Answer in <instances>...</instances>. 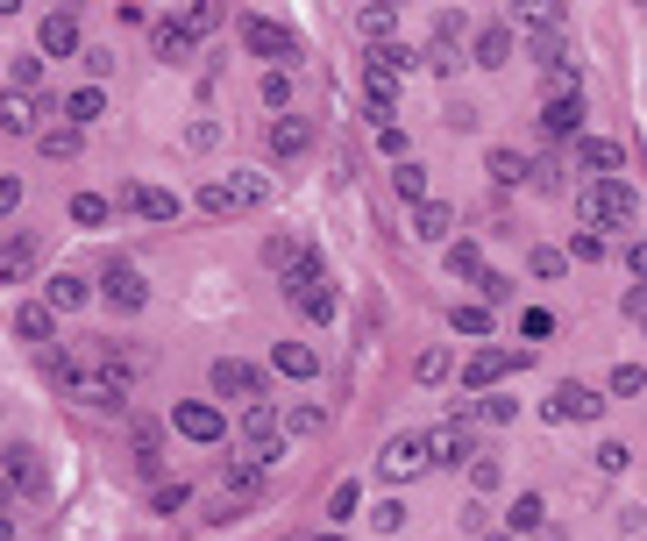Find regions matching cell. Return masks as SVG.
I'll return each mask as SVG.
<instances>
[{
	"instance_id": "1",
	"label": "cell",
	"mask_w": 647,
	"mask_h": 541,
	"mask_svg": "<svg viewBox=\"0 0 647 541\" xmlns=\"http://www.w3.org/2000/svg\"><path fill=\"white\" fill-rule=\"evenodd\" d=\"M577 214H583V229H591V235L634 229V221H640V192L626 186V178H591V186L577 192Z\"/></svg>"
},
{
	"instance_id": "2",
	"label": "cell",
	"mask_w": 647,
	"mask_h": 541,
	"mask_svg": "<svg viewBox=\"0 0 647 541\" xmlns=\"http://www.w3.org/2000/svg\"><path fill=\"white\" fill-rule=\"evenodd\" d=\"M235 428H243V456H257L264 471L270 463L285 456V413L270 399H257V406H243V420H235Z\"/></svg>"
},
{
	"instance_id": "3",
	"label": "cell",
	"mask_w": 647,
	"mask_h": 541,
	"mask_svg": "<svg viewBox=\"0 0 647 541\" xmlns=\"http://www.w3.org/2000/svg\"><path fill=\"white\" fill-rule=\"evenodd\" d=\"M243 51H249V57H264L270 71H285V65L299 57V36H292L285 22H264V14H249V22H243Z\"/></svg>"
},
{
	"instance_id": "4",
	"label": "cell",
	"mask_w": 647,
	"mask_h": 541,
	"mask_svg": "<svg viewBox=\"0 0 647 541\" xmlns=\"http://www.w3.org/2000/svg\"><path fill=\"white\" fill-rule=\"evenodd\" d=\"M221 499H228L235 514H243V506H257V499H264V463H257V456H228V463H221Z\"/></svg>"
},
{
	"instance_id": "5",
	"label": "cell",
	"mask_w": 647,
	"mask_h": 541,
	"mask_svg": "<svg viewBox=\"0 0 647 541\" xmlns=\"http://www.w3.org/2000/svg\"><path fill=\"white\" fill-rule=\"evenodd\" d=\"M427 463H434L427 434H391V442H384V456H378V471H384V477H420Z\"/></svg>"
},
{
	"instance_id": "6",
	"label": "cell",
	"mask_w": 647,
	"mask_h": 541,
	"mask_svg": "<svg viewBox=\"0 0 647 541\" xmlns=\"http://www.w3.org/2000/svg\"><path fill=\"white\" fill-rule=\"evenodd\" d=\"M214 393H221V399L257 406V399H264V371H257V364H243V356H221V364H214Z\"/></svg>"
},
{
	"instance_id": "7",
	"label": "cell",
	"mask_w": 647,
	"mask_h": 541,
	"mask_svg": "<svg viewBox=\"0 0 647 541\" xmlns=\"http://www.w3.org/2000/svg\"><path fill=\"white\" fill-rule=\"evenodd\" d=\"M540 413H548V420H598V413H605V399H598L591 385L562 378V385H555V393H548V406H540Z\"/></svg>"
},
{
	"instance_id": "8",
	"label": "cell",
	"mask_w": 647,
	"mask_h": 541,
	"mask_svg": "<svg viewBox=\"0 0 647 541\" xmlns=\"http://www.w3.org/2000/svg\"><path fill=\"white\" fill-rule=\"evenodd\" d=\"M285 292L299 299V313H306V321H335V307H342V299H335V278H327V270H313V278H292Z\"/></svg>"
},
{
	"instance_id": "9",
	"label": "cell",
	"mask_w": 647,
	"mask_h": 541,
	"mask_svg": "<svg viewBox=\"0 0 647 541\" xmlns=\"http://www.w3.org/2000/svg\"><path fill=\"white\" fill-rule=\"evenodd\" d=\"M171 428L186 434V442H221V434H228V420H221V406H207V399H186L171 413Z\"/></svg>"
},
{
	"instance_id": "10",
	"label": "cell",
	"mask_w": 647,
	"mask_h": 541,
	"mask_svg": "<svg viewBox=\"0 0 647 541\" xmlns=\"http://www.w3.org/2000/svg\"><path fill=\"white\" fill-rule=\"evenodd\" d=\"M364 71H370V93H399V79L413 71V51H399V43H378V51L364 57Z\"/></svg>"
},
{
	"instance_id": "11",
	"label": "cell",
	"mask_w": 647,
	"mask_h": 541,
	"mask_svg": "<svg viewBox=\"0 0 647 541\" xmlns=\"http://www.w3.org/2000/svg\"><path fill=\"white\" fill-rule=\"evenodd\" d=\"M100 292H108L122 313H135V307L149 299V285H143V270H135V264H122V257H114L108 270H100Z\"/></svg>"
},
{
	"instance_id": "12",
	"label": "cell",
	"mask_w": 647,
	"mask_h": 541,
	"mask_svg": "<svg viewBox=\"0 0 647 541\" xmlns=\"http://www.w3.org/2000/svg\"><path fill=\"white\" fill-rule=\"evenodd\" d=\"M513 364H520L513 350H491V342H484V350H477L470 364H462V393H491V385H499Z\"/></svg>"
},
{
	"instance_id": "13",
	"label": "cell",
	"mask_w": 647,
	"mask_h": 541,
	"mask_svg": "<svg viewBox=\"0 0 647 541\" xmlns=\"http://www.w3.org/2000/svg\"><path fill=\"white\" fill-rule=\"evenodd\" d=\"M577 164H583L591 178H620V172H626V150L612 143V135H577Z\"/></svg>"
},
{
	"instance_id": "14",
	"label": "cell",
	"mask_w": 647,
	"mask_h": 541,
	"mask_svg": "<svg viewBox=\"0 0 647 541\" xmlns=\"http://www.w3.org/2000/svg\"><path fill=\"white\" fill-rule=\"evenodd\" d=\"M427 449H434V463H477V434H470V420H442V428L427 434Z\"/></svg>"
},
{
	"instance_id": "15",
	"label": "cell",
	"mask_w": 647,
	"mask_h": 541,
	"mask_svg": "<svg viewBox=\"0 0 647 541\" xmlns=\"http://www.w3.org/2000/svg\"><path fill=\"white\" fill-rule=\"evenodd\" d=\"M306 150H313V122H306V114H278V122H270V157H278V164L306 157Z\"/></svg>"
},
{
	"instance_id": "16",
	"label": "cell",
	"mask_w": 647,
	"mask_h": 541,
	"mask_svg": "<svg viewBox=\"0 0 647 541\" xmlns=\"http://www.w3.org/2000/svg\"><path fill=\"white\" fill-rule=\"evenodd\" d=\"M43 114H51V100H29V93L0 100V129L8 135H43Z\"/></svg>"
},
{
	"instance_id": "17",
	"label": "cell",
	"mask_w": 647,
	"mask_h": 541,
	"mask_svg": "<svg viewBox=\"0 0 647 541\" xmlns=\"http://www.w3.org/2000/svg\"><path fill=\"white\" fill-rule=\"evenodd\" d=\"M43 57H86L79 51V14H71V8L43 14Z\"/></svg>"
},
{
	"instance_id": "18",
	"label": "cell",
	"mask_w": 647,
	"mask_h": 541,
	"mask_svg": "<svg viewBox=\"0 0 647 541\" xmlns=\"http://www.w3.org/2000/svg\"><path fill=\"white\" fill-rule=\"evenodd\" d=\"M86 299H93V285H86L79 270H51V285H43V307L51 313H79Z\"/></svg>"
},
{
	"instance_id": "19",
	"label": "cell",
	"mask_w": 647,
	"mask_h": 541,
	"mask_svg": "<svg viewBox=\"0 0 647 541\" xmlns=\"http://www.w3.org/2000/svg\"><path fill=\"white\" fill-rule=\"evenodd\" d=\"M122 207L143 221H178V192H164V186H122Z\"/></svg>"
},
{
	"instance_id": "20",
	"label": "cell",
	"mask_w": 647,
	"mask_h": 541,
	"mask_svg": "<svg viewBox=\"0 0 647 541\" xmlns=\"http://www.w3.org/2000/svg\"><path fill=\"white\" fill-rule=\"evenodd\" d=\"M14 335H22V342H36V350H51V335H57V313L43 307V299H29V307H14Z\"/></svg>"
},
{
	"instance_id": "21",
	"label": "cell",
	"mask_w": 647,
	"mask_h": 541,
	"mask_svg": "<svg viewBox=\"0 0 647 541\" xmlns=\"http://www.w3.org/2000/svg\"><path fill=\"white\" fill-rule=\"evenodd\" d=\"M36 270V235H8L0 243V285H22Z\"/></svg>"
},
{
	"instance_id": "22",
	"label": "cell",
	"mask_w": 647,
	"mask_h": 541,
	"mask_svg": "<svg viewBox=\"0 0 647 541\" xmlns=\"http://www.w3.org/2000/svg\"><path fill=\"white\" fill-rule=\"evenodd\" d=\"M477 65H484V71L513 65V22H491V29H477Z\"/></svg>"
},
{
	"instance_id": "23",
	"label": "cell",
	"mask_w": 647,
	"mask_h": 541,
	"mask_svg": "<svg viewBox=\"0 0 647 541\" xmlns=\"http://www.w3.org/2000/svg\"><path fill=\"white\" fill-rule=\"evenodd\" d=\"M540 129L548 135H577L583 129V93H555L548 108H540Z\"/></svg>"
},
{
	"instance_id": "24",
	"label": "cell",
	"mask_w": 647,
	"mask_h": 541,
	"mask_svg": "<svg viewBox=\"0 0 647 541\" xmlns=\"http://www.w3.org/2000/svg\"><path fill=\"white\" fill-rule=\"evenodd\" d=\"M149 51H157L164 65H186V57H192V36L178 29V14H171V22H149Z\"/></svg>"
},
{
	"instance_id": "25",
	"label": "cell",
	"mask_w": 647,
	"mask_h": 541,
	"mask_svg": "<svg viewBox=\"0 0 647 541\" xmlns=\"http://www.w3.org/2000/svg\"><path fill=\"white\" fill-rule=\"evenodd\" d=\"M448 229H456V207H448V200L413 207V235H420V243H448Z\"/></svg>"
},
{
	"instance_id": "26",
	"label": "cell",
	"mask_w": 647,
	"mask_h": 541,
	"mask_svg": "<svg viewBox=\"0 0 647 541\" xmlns=\"http://www.w3.org/2000/svg\"><path fill=\"white\" fill-rule=\"evenodd\" d=\"M8 485H14V492H43V456H36L29 442L8 449Z\"/></svg>"
},
{
	"instance_id": "27",
	"label": "cell",
	"mask_w": 647,
	"mask_h": 541,
	"mask_svg": "<svg viewBox=\"0 0 647 541\" xmlns=\"http://www.w3.org/2000/svg\"><path fill=\"white\" fill-rule=\"evenodd\" d=\"M129 449H135V471H143V477H157V463H164V434H157V420H135Z\"/></svg>"
},
{
	"instance_id": "28",
	"label": "cell",
	"mask_w": 647,
	"mask_h": 541,
	"mask_svg": "<svg viewBox=\"0 0 647 541\" xmlns=\"http://www.w3.org/2000/svg\"><path fill=\"white\" fill-rule=\"evenodd\" d=\"M513 29H534V36H562V8H555V0H526V8H513Z\"/></svg>"
},
{
	"instance_id": "29",
	"label": "cell",
	"mask_w": 647,
	"mask_h": 541,
	"mask_svg": "<svg viewBox=\"0 0 647 541\" xmlns=\"http://www.w3.org/2000/svg\"><path fill=\"white\" fill-rule=\"evenodd\" d=\"M100 114H108V100H100V86H79V93H65V122H71V129H93Z\"/></svg>"
},
{
	"instance_id": "30",
	"label": "cell",
	"mask_w": 647,
	"mask_h": 541,
	"mask_svg": "<svg viewBox=\"0 0 647 541\" xmlns=\"http://www.w3.org/2000/svg\"><path fill=\"white\" fill-rule=\"evenodd\" d=\"M270 364H278L285 378H313V371H321V356H313L306 342H278V350H270Z\"/></svg>"
},
{
	"instance_id": "31",
	"label": "cell",
	"mask_w": 647,
	"mask_h": 541,
	"mask_svg": "<svg viewBox=\"0 0 647 541\" xmlns=\"http://www.w3.org/2000/svg\"><path fill=\"white\" fill-rule=\"evenodd\" d=\"M484 172L499 178V186H526V178H534V164H526L520 150H491V157H484Z\"/></svg>"
},
{
	"instance_id": "32",
	"label": "cell",
	"mask_w": 647,
	"mask_h": 541,
	"mask_svg": "<svg viewBox=\"0 0 647 541\" xmlns=\"http://www.w3.org/2000/svg\"><path fill=\"white\" fill-rule=\"evenodd\" d=\"M228 192H235V214H249V207H264V200H270V178H264V172H235V178H228Z\"/></svg>"
},
{
	"instance_id": "33",
	"label": "cell",
	"mask_w": 647,
	"mask_h": 541,
	"mask_svg": "<svg viewBox=\"0 0 647 541\" xmlns=\"http://www.w3.org/2000/svg\"><path fill=\"white\" fill-rule=\"evenodd\" d=\"M178 29H186L192 43H200V36H214V29H221V0H192V8L178 14Z\"/></svg>"
},
{
	"instance_id": "34",
	"label": "cell",
	"mask_w": 647,
	"mask_h": 541,
	"mask_svg": "<svg viewBox=\"0 0 647 541\" xmlns=\"http://www.w3.org/2000/svg\"><path fill=\"white\" fill-rule=\"evenodd\" d=\"M391 186H399V200H413V207H427V164H413L405 157L399 172H391Z\"/></svg>"
},
{
	"instance_id": "35",
	"label": "cell",
	"mask_w": 647,
	"mask_h": 541,
	"mask_svg": "<svg viewBox=\"0 0 647 541\" xmlns=\"http://www.w3.org/2000/svg\"><path fill=\"white\" fill-rule=\"evenodd\" d=\"M79 143H86V129H71V122L36 135V150H43V157H79Z\"/></svg>"
},
{
	"instance_id": "36",
	"label": "cell",
	"mask_w": 647,
	"mask_h": 541,
	"mask_svg": "<svg viewBox=\"0 0 647 541\" xmlns=\"http://www.w3.org/2000/svg\"><path fill=\"white\" fill-rule=\"evenodd\" d=\"M540 514H548V499H540V492H520V499H513V514H505V520H513V528L526 534V528H540Z\"/></svg>"
},
{
	"instance_id": "37",
	"label": "cell",
	"mask_w": 647,
	"mask_h": 541,
	"mask_svg": "<svg viewBox=\"0 0 647 541\" xmlns=\"http://www.w3.org/2000/svg\"><path fill=\"white\" fill-rule=\"evenodd\" d=\"M356 506H364V492H356V477H342V485L327 492V520H349Z\"/></svg>"
},
{
	"instance_id": "38",
	"label": "cell",
	"mask_w": 647,
	"mask_h": 541,
	"mask_svg": "<svg viewBox=\"0 0 647 541\" xmlns=\"http://www.w3.org/2000/svg\"><path fill=\"white\" fill-rule=\"evenodd\" d=\"M448 270H456V278H484V257H477V243H448Z\"/></svg>"
},
{
	"instance_id": "39",
	"label": "cell",
	"mask_w": 647,
	"mask_h": 541,
	"mask_svg": "<svg viewBox=\"0 0 647 541\" xmlns=\"http://www.w3.org/2000/svg\"><path fill=\"white\" fill-rule=\"evenodd\" d=\"M413 378H420V385H442V378H448V350H420V356H413Z\"/></svg>"
},
{
	"instance_id": "40",
	"label": "cell",
	"mask_w": 647,
	"mask_h": 541,
	"mask_svg": "<svg viewBox=\"0 0 647 541\" xmlns=\"http://www.w3.org/2000/svg\"><path fill=\"white\" fill-rule=\"evenodd\" d=\"M71 221H79V229H100V221H108V200H100V192H79V200H71Z\"/></svg>"
},
{
	"instance_id": "41",
	"label": "cell",
	"mask_w": 647,
	"mask_h": 541,
	"mask_svg": "<svg viewBox=\"0 0 647 541\" xmlns=\"http://www.w3.org/2000/svg\"><path fill=\"white\" fill-rule=\"evenodd\" d=\"M321 428H327L321 406H292V413H285V434H321Z\"/></svg>"
},
{
	"instance_id": "42",
	"label": "cell",
	"mask_w": 647,
	"mask_h": 541,
	"mask_svg": "<svg viewBox=\"0 0 647 541\" xmlns=\"http://www.w3.org/2000/svg\"><path fill=\"white\" fill-rule=\"evenodd\" d=\"M200 207H207V214H235V192H228V178H214V186H200Z\"/></svg>"
},
{
	"instance_id": "43",
	"label": "cell",
	"mask_w": 647,
	"mask_h": 541,
	"mask_svg": "<svg viewBox=\"0 0 647 541\" xmlns=\"http://www.w3.org/2000/svg\"><path fill=\"white\" fill-rule=\"evenodd\" d=\"M612 393H620V399L647 393V371H640V364H620V371H612Z\"/></svg>"
},
{
	"instance_id": "44",
	"label": "cell",
	"mask_w": 647,
	"mask_h": 541,
	"mask_svg": "<svg viewBox=\"0 0 647 541\" xmlns=\"http://www.w3.org/2000/svg\"><path fill=\"white\" fill-rule=\"evenodd\" d=\"M149 499H157V514H186V506H192V492H186V485H157Z\"/></svg>"
},
{
	"instance_id": "45",
	"label": "cell",
	"mask_w": 647,
	"mask_h": 541,
	"mask_svg": "<svg viewBox=\"0 0 647 541\" xmlns=\"http://www.w3.org/2000/svg\"><path fill=\"white\" fill-rule=\"evenodd\" d=\"M456 335H491V313L484 307H456Z\"/></svg>"
},
{
	"instance_id": "46",
	"label": "cell",
	"mask_w": 647,
	"mask_h": 541,
	"mask_svg": "<svg viewBox=\"0 0 647 541\" xmlns=\"http://www.w3.org/2000/svg\"><path fill=\"white\" fill-rule=\"evenodd\" d=\"M526 264H534V278H562V270H569V257H562V250H534Z\"/></svg>"
},
{
	"instance_id": "47",
	"label": "cell",
	"mask_w": 647,
	"mask_h": 541,
	"mask_svg": "<svg viewBox=\"0 0 647 541\" xmlns=\"http://www.w3.org/2000/svg\"><path fill=\"white\" fill-rule=\"evenodd\" d=\"M370 528H378V534H399V528H405V506H399V499H384L378 514H370Z\"/></svg>"
},
{
	"instance_id": "48",
	"label": "cell",
	"mask_w": 647,
	"mask_h": 541,
	"mask_svg": "<svg viewBox=\"0 0 647 541\" xmlns=\"http://www.w3.org/2000/svg\"><path fill=\"white\" fill-rule=\"evenodd\" d=\"M14 86H22V93H36V86H43V57H14Z\"/></svg>"
},
{
	"instance_id": "49",
	"label": "cell",
	"mask_w": 647,
	"mask_h": 541,
	"mask_svg": "<svg viewBox=\"0 0 647 541\" xmlns=\"http://www.w3.org/2000/svg\"><path fill=\"white\" fill-rule=\"evenodd\" d=\"M477 285H484V299H491V307H505V299H513V278H505V270H484Z\"/></svg>"
},
{
	"instance_id": "50",
	"label": "cell",
	"mask_w": 647,
	"mask_h": 541,
	"mask_svg": "<svg viewBox=\"0 0 647 541\" xmlns=\"http://www.w3.org/2000/svg\"><path fill=\"white\" fill-rule=\"evenodd\" d=\"M626 463H634V449H626V442H605V449H598V471H626Z\"/></svg>"
},
{
	"instance_id": "51",
	"label": "cell",
	"mask_w": 647,
	"mask_h": 541,
	"mask_svg": "<svg viewBox=\"0 0 647 541\" xmlns=\"http://www.w3.org/2000/svg\"><path fill=\"white\" fill-rule=\"evenodd\" d=\"M285 100H292V79H285V71H270V79H264V108H285Z\"/></svg>"
},
{
	"instance_id": "52",
	"label": "cell",
	"mask_w": 647,
	"mask_h": 541,
	"mask_svg": "<svg viewBox=\"0 0 647 541\" xmlns=\"http://www.w3.org/2000/svg\"><path fill=\"white\" fill-rule=\"evenodd\" d=\"M391 22H399L391 8H364V36H391Z\"/></svg>"
},
{
	"instance_id": "53",
	"label": "cell",
	"mask_w": 647,
	"mask_h": 541,
	"mask_svg": "<svg viewBox=\"0 0 647 541\" xmlns=\"http://www.w3.org/2000/svg\"><path fill=\"white\" fill-rule=\"evenodd\" d=\"M186 143H192V150H214V143H221V122H192Z\"/></svg>"
},
{
	"instance_id": "54",
	"label": "cell",
	"mask_w": 647,
	"mask_h": 541,
	"mask_svg": "<svg viewBox=\"0 0 647 541\" xmlns=\"http://www.w3.org/2000/svg\"><path fill=\"white\" fill-rule=\"evenodd\" d=\"M114 65H122L114 51H86V71H93V79H114Z\"/></svg>"
},
{
	"instance_id": "55",
	"label": "cell",
	"mask_w": 647,
	"mask_h": 541,
	"mask_svg": "<svg viewBox=\"0 0 647 541\" xmlns=\"http://www.w3.org/2000/svg\"><path fill=\"white\" fill-rule=\"evenodd\" d=\"M470 485H477V492H491V485H499V463L477 456V463H470Z\"/></svg>"
},
{
	"instance_id": "56",
	"label": "cell",
	"mask_w": 647,
	"mask_h": 541,
	"mask_svg": "<svg viewBox=\"0 0 647 541\" xmlns=\"http://www.w3.org/2000/svg\"><path fill=\"white\" fill-rule=\"evenodd\" d=\"M520 328H526V335H534V342H540V335H548V328H555V313H540V307H526V313H520Z\"/></svg>"
},
{
	"instance_id": "57",
	"label": "cell",
	"mask_w": 647,
	"mask_h": 541,
	"mask_svg": "<svg viewBox=\"0 0 647 541\" xmlns=\"http://www.w3.org/2000/svg\"><path fill=\"white\" fill-rule=\"evenodd\" d=\"M14 207H22V178H0V221H8Z\"/></svg>"
},
{
	"instance_id": "58",
	"label": "cell",
	"mask_w": 647,
	"mask_h": 541,
	"mask_svg": "<svg viewBox=\"0 0 647 541\" xmlns=\"http://www.w3.org/2000/svg\"><path fill=\"white\" fill-rule=\"evenodd\" d=\"M378 150H384V157H399V164H405V135H399V122H391V129H378Z\"/></svg>"
},
{
	"instance_id": "59",
	"label": "cell",
	"mask_w": 647,
	"mask_h": 541,
	"mask_svg": "<svg viewBox=\"0 0 647 541\" xmlns=\"http://www.w3.org/2000/svg\"><path fill=\"white\" fill-rule=\"evenodd\" d=\"M626 313H634V321H647V285H626V299H620Z\"/></svg>"
},
{
	"instance_id": "60",
	"label": "cell",
	"mask_w": 647,
	"mask_h": 541,
	"mask_svg": "<svg viewBox=\"0 0 647 541\" xmlns=\"http://www.w3.org/2000/svg\"><path fill=\"white\" fill-rule=\"evenodd\" d=\"M626 270H634V278H647V243H634V250H626Z\"/></svg>"
},
{
	"instance_id": "61",
	"label": "cell",
	"mask_w": 647,
	"mask_h": 541,
	"mask_svg": "<svg viewBox=\"0 0 647 541\" xmlns=\"http://www.w3.org/2000/svg\"><path fill=\"white\" fill-rule=\"evenodd\" d=\"M0 506H14V485H8V477H0Z\"/></svg>"
},
{
	"instance_id": "62",
	"label": "cell",
	"mask_w": 647,
	"mask_h": 541,
	"mask_svg": "<svg viewBox=\"0 0 647 541\" xmlns=\"http://www.w3.org/2000/svg\"><path fill=\"white\" fill-rule=\"evenodd\" d=\"M8 534H14V528H8V514H0V541H8Z\"/></svg>"
},
{
	"instance_id": "63",
	"label": "cell",
	"mask_w": 647,
	"mask_h": 541,
	"mask_svg": "<svg viewBox=\"0 0 647 541\" xmlns=\"http://www.w3.org/2000/svg\"><path fill=\"white\" fill-rule=\"evenodd\" d=\"M313 541H342V534H313Z\"/></svg>"
},
{
	"instance_id": "64",
	"label": "cell",
	"mask_w": 647,
	"mask_h": 541,
	"mask_svg": "<svg viewBox=\"0 0 647 541\" xmlns=\"http://www.w3.org/2000/svg\"><path fill=\"white\" fill-rule=\"evenodd\" d=\"M484 541H505V534H484Z\"/></svg>"
}]
</instances>
